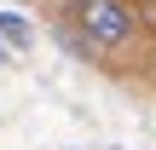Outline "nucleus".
<instances>
[{
    "mask_svg": "<svg viewBox=\"0 0 156 150\" xmlns=\"http://www.w3.org/2000/svg\"><path fill=\"white\" fill-rule=\"evenodd\" d=\"M69 29L93 46V52H116L139 35V12L133 0H69Z\"/></svg>",
    "mask_w": 156,
    "mask_h": 150,
    "instance_id": "nucleus-1",
    "label": "nucleus"
},
{
    "mask_svg": "<svg viewBox=\"0 0 156 150\" xmlns=\"http://www.w3.org/2000/svg\"><path fill=\"white\" fill-rule=\"evenodd\" d=\"M0 35H6V46H29V23L17 12H0Z\"/></svg>",
    "mask_w": 156,
    "mask_h": 150,
    "instance_id": "nucleus-2",
    "label": "nucleus"
},
{
    "mask_svg": "<svg viewBox=\"0 0 156 150\" xmlns=\"http://www.w3.org/2000/svg\"><path fill=\"white\" fill-rule=\"evenodd\" d=\"M0 64H6V46H0Z\"/></svg>",
    "mask_w": 156,
    "mask_h": 150,
    "instance_id": "nucleus-3",
    "label": "nucleus"
}]
</instances>
